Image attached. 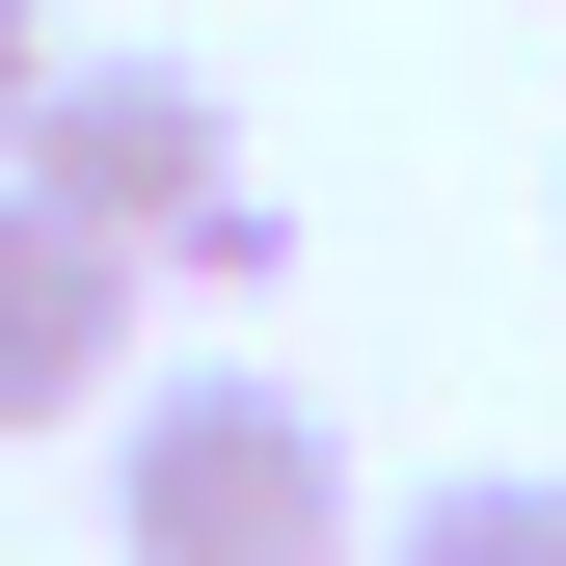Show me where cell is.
<instances>
[{"instance_id": "6", "label": "cell", "mask_w": 566, "mask_h": 566, "mask_svg": "<svg viewBox=\"0 0 566 566\" xmlns=\"http://www.w3.org/2000/svg\"><path fill=\"white\" fill-rule=\"evenodd\" d=\"M28 108H54V0H0V163H28Z\"/></svg>"}, {"instance_id": "5", "label": "cell", "mask_w": 566, "mask_h": 566, "mask_svg": "<svg viewBox=\"0 0 566 566\" xmlns=\"http://www.w3.org/2000/svg\"><path fill=\"white\" fill-rule=\"evenodd\" d=\"M270 270H297V217H270V189H217V217L163 243V297H270Z\"/></svg>"}, {"instance_id": "3", "label": "cell", "mask_w": 566, "mask_h": 566, "mask_svg": "<svg viewBox=\"0 0 566 566\" xmlns=\"http://www.w3.org/2000/svg\"><path fill=\"white\" fill-rule=\"evenodd\" d=\"M135 297H163L135 243H82L54 189H0V432H82V405H135Z\"/></svg>"}, {"instance_id": "1", "label": "cell", "mask_w": 566, "mask_h": 566, "mask_svg": "<svg viewBox=\"0 0 566 566\" xmlns=\"http://www.w3.org/2000/svg\"><path fill=\"white\" fill-rule=\"evenodd\" d=\"M108 539L135 566H350V432L297 378H135L108 405Z\"/></svg>"}, {"instance_id": "4", "label": "cell", "mask_w": 566, "mask_h": 566, "mask_svg": "<svg viewBox=\"0 0 566 566\" xmlns=\"http://www.w3.org/2000/svg\"><path fill=\"white\" fill-rule=\"evenodd\" d=\"M378 566H566V485H539V459H459L432 513L378 539Z\"/></svg>"}, {"instance_id": "2", "label": "cell", "mask_w": 566, "mask_h": 566, "mask_svg": "<svg viewBox=\"0 0 566 566\" xmlns=\"http://www.w3.org/2000/svg\"><path fill=\"white\" fill-rule=\"evenodd\" d=\"M0 189H54L82 243H135V270H163V243L243 189V108L189 82V54H54V108H28V163H0Z\"/></svg>"}]
</instances>
